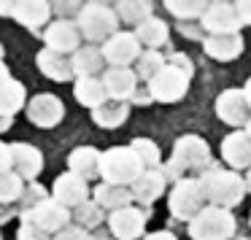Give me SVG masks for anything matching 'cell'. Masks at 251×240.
<instances>
[{
	"mask_svg": "<svg viewBox=\"0 0 251 240\" xmlns=\"http://www.w3.org/2000/svg\"><path fill=\"white\" fill-rule=\"evenodd\" d=\"M213 165L211 159V146L202 141L200 135H181L173 143V154L170 159L162 165V175L165 181H181V178H200L208 168Z\"/></svg>",
	"mask_w": 251,
	"mask_h": 240,
	"instance_id": "1",
	"label": "cell"
},
{
	"mask_svg": "<svg viewBox=\"0 0 251 240\" xmlns=\"http://www.w3.org/2000/svg\"><path fill=\"white\" fill-rule=\"evenodd\" d=\"M200 184H202V192H205L208 205L222 208V211H232L246 197V184L240 178V173H232V170L219 168V165H211L200 175Z\"/></svg>",
	"mask_w": 251,
	"mask_h": 240,
	"instance_id": "2",
	"label": "cell"
},
{
	"mask_svg": "<svg viewBox=\"0 0 251 240\" xmlns=\"http://www.w3.org/2000/svg\"><path fill=\"white\" fill-rule=\"evenodd\" d=\"M73 22L81 33V41H87L89 46H98V44L103 46L114 33H119V19L114 14V6L100 3V0L84 3Z\"/></svg>",
	"mask_w": 251,
	"mask_h": 240,
	"instance_id": "3",
	"label": "cell"
},
{
	"mask_svg": "<svg viewBox=\"0 0 251 240\" xmlns=\"http://www.w3.org/2000/svg\"><path fill=\"white\" fill-rule=\"evenodd\" d=\"M141 173H143V165L132 154L130 146H114L108 151H103V157H100V178H103V184L130 186Z\"/></svg>",
	"mask_w": 251,
	"mask_h": 240,
	"instance_id": "4",
	"label": "cell"
},
{
	"mask_svg": "<svg viewBox=\"0 0 251 240\" xmlns=\"http://www.w3.org/2000/svg\"><path fill=\"white\" fill-rule=\"evenodd\" d=\"M238 232L232 211L205 205L195 218L189 221V238L192 240H232Z\"/></svg>",
	"mask_w": 251,
	"mask_h": 240,
	"instance_id": "5",
	"label": "cell"
},
{
	"mask_svg": "<svg viewBox=\"0 0 251 240\" xmlns=\"http://www.w3.org/2000/svg\"><path fill=\"white\" fill-rule=\"evenodd\" d=\"M208 205L205 192H202L200 178H181L173 184L168 194V208H170V218L176 221H186L189 224L202 208Z\"/></svg>",
	"mask_w": 251,
	"mask_h": 240,
	"instance_id": "6",
	"label": "cell"
},
{
	"mask_svg": "<svg viewBox=\"0 0 251 240\" xmlns=\"http://www.w3.org/2000/svg\"><path fill=\"white\" fill-rule=\"evenodd\" d=\"M189 78H192L189 73H184L181 68L165 62L162 71L146 84V92L151 95V100H157V103H178V100H184V95L189 92Z\"/></svg>",
	"mask_w": 251,
	"mask_h": 240,
	"instance_id": "7",
	"label": "cell"
},
{
	"mask_svg": "<svg viewBox=\"0 0 251 240\" xmlns=\"http://www.w3.org/2000/svg\"><path fill=\"white\" fill-rule=\"evenodd\" d=\"M143 46L138 44V38L132 35V30H119L114 33L103 46H100V54H103L105 65L108 68H130L138 62Z\"/></svg>",
	"mask_w": 251,
	"mask_h": 240,
	"instance_id": "8",
	"label": "cell"
},
{
	"mask_svg": "<svg viewBox=\"0 0 251 240\" xmlns=\"http://www.w3.org/2000/svg\"><path fill=\"white\" fill-rule=\"evenodd\" d=\"M149 216H151V211L149 208H122V211H114L108 213V218H105V227H108V232L114 235V240H138L143 238V229H146V221Z\"/></svg>",
	"mask_w": 251,
	"mask_h": 240,
	"instance_id": "9",
	"label": "cell"
},
{
	"mask_svg": "<svg viewBox=\"0 0 251 240\" xmlns=\"http://www.w3.org/2000/svg\"><path fill=\"white\" fill-rule=\"evenodd\" d=\"M25 111H27V119L33 121L35 127H44V130H51V127H57L65 119V105H62V100L51 92H41V95H35V97H30L27 105H25Z\"/></svg>",
	"mask_w": 251,
	"mask_h": 240,
	"instance_id": "10",
	"label": "cell"
},
{
	"mask_svg": "<svg viewBox=\"0 0 251 240\" xmlns=\"http://www.w3.org/2000/svg\"><path fill=\"white\" fill-rule=\"evenodd\" d=\"M19 221H33L35 227H41L46 235H51V238H54L57 232H62V229L71 224V211H68V208H62L60 202H54L49 197V200H44L38 208H33L30 213H22V216H19Z\"/></svg>",
	"mask_w": 251,
	"mask_h": 240,
	"instance_id": "11",
	"label": "cell"
},
{
	"mask_svg": "<svg viewBox=\"0 0 251 240\" xmlns=\"http://www.w3.org/2000/svg\"><path fill=\"white\" fill-rule=\"evenodd\" d=\"M200 24L205 35H224V33H240V22L235 6L227 0H216V3H205V11L200 17Z\"/></svg>",
	"mask_w": 251,
	"mask_h": 240,
	"instance_id": "12",
	"label": "cell"
},
{
	"mask_svg": "<svg viewBox=\"0 0 251 240\" xmlns=\"http://www.w3.org/2000/svg\"><path fill=\"white\" fill-rule=\"evenodd\" d=\"M8 154H11V173H17L25 184H33L44 170V154L33 146V143H8Z\"/></svg>",
	"mask_w": 251,
	"mask_h": 240,
	"instance_id": "13",
	"label": "cell"
},
{
	"mask_svg": "<svg viewBox=\"0 0 251 240\" xmlns=\"http://www.w3.org/2000/svg\"><path fill=\"white\" fill-rule=\"evenodd\" d=\"M41 38H44L46 49L60 51V54H68V57L76 49H81V33H78L73 19H57V22H51L41 33Z\"/></svg>",
	"mask_w": 251,
	"mask_h": 240,
	"instance_id": "14",
	"label": "cell"
},
{
	"mask_svg": "<svg viewBox=\"0 0 251 240\" xmlns=\"http://www.w3.org/2000/svg\"><path fill=\"white\" fill-rule=\"evenodd\" d=\"M100 84L105 89V97L119 103H130L138 92V76L132 68H108L100 73Z\"/></svg>",
	"mask_w": 251,
	"mask_h": 240,
	"instance_id": "15",
	"label": "cell"
},
{
	"mask_svg": "<svg viewBox=\"0 0 251 240\" xmlns=\"http://www.w3.org/2000/svg\"><path fill=\"white\" fill-rule=\"evenodd\" d=\"M216 116L235 130L246 127V121L251 119V108L243 97V89H224L216 97Z\"/></svg>",
	"mask_w": 251,
	"mask_h": 240,
	"instance_id": "16",
	"label": "cell"
},
{
	"mask_svg": "<svg viewBox=\"0 0 251 240\" xmlns=\"http://www.w3.org/2000/svg\"><path fill=\"white\" fill-rule=\"evenodd\" d=\"M51 200L60 202L68 211H73V208L81 205L84 200H89V186L84 178H78V175H73L71 170H68V173L57 175L54 184H51Z\"/></svg>",
	"mask_w": 251,
	"mask_h": 240,
	"instance_id": "17",
	"label": "cell"
},
{
	"mask_svg": "<svg viewBox=\"0 0 251 240\" xmlns=\"http://www.w3.org/2000/svg\"><path fill=\"white\" fill-rule=\"evenodd\" d=\"M165 186H168V181H165L162 170H143V173L130 184L132 202H138L141 208H149V211H151V205L165 194Z\"/></svg>",
	"mask_w": 251,
	"mask_h": 240,
	"instance_id": "18",
	"label": "cell"
},
{
	"mask_svg": "<svg viewBox=\"0 0 251 240\" xmlns=\"http://www.w3.org/2000/svg\"><path fill=\"white\" fill-rule=\"evenodd\" d=\"M11 17L17 19L22 27L33 30L41 38L44 24L51 19V3H46V0H22V3H11Z\"/></svg>",
	"mask_w": 251,
	"mask_h": 240,
	"instance_id": "19",
	"label": "cell"
},
{
	"mask_svg": "<svg viewBox=\"0 0 251 240\" xmlns=\"http://www.w3.org/2000/svg\"><path fill=\"white\" fill-rule=\"evenodd\" d=\"M222 159L227 162V168L232 173H240V170L251 168V138L246 135L243 130L229 132L222 141Z\"/></svg>",
	"mask_w": 251,
	"mask_h": 240,
	"instance_id": "20",
	"label": "cell"
},
{
	"mask_svg": "<svg viewBox=\"0 0 251 240\" xmlns=\"http://www.w3.org/2000/svg\"><path fill=\"white\" fill-rule=\"evenodd\" d=\"M202 49L216 62H232L243 54V35L240 33H224V35H205Z\"/></svg>",
	"mask_w": 251,
	"mask_h": 240,
	"instance_id": "21",
	"label": "cell"
},
{
	"mask_svg": "<svg viewBox=\"0 0 251 240\" xmlns=\"http://www.w3.org/2000/svg\"><path fill=\"white\" fill-rule=\"evenodd\" d=\"M35 65H38V71L44 73L46 78H51V81H57V84H65V81H73V78H76V73H73V68H71V57L60 54V51H51V49H46V46L35 54Z\"/></svg>",
	"mask_w": 251,
	"mask_h": 240,
	"instance_id": "22",
	"label": "cell"
},
{
	"mask_svg": "<svg viewBox=\"0 0 251 240\" xmlns=\"http://www.w3.org/2000/svg\"><path fill=\"white\" fill-rule=\"evenodd\" d=\"M100 157H103V151H100V148H95V146H78V148H73V151L68 154V170L89 184V181L100 178Z\"/></svg>",
	"mask_w": 251,
	"mask_h": 240,
	"instance_id": "23",
	"label": "cell"
},
{
	"mask_svg": "<svg viewBox=\"0 0 251 240\" xmlns=\"http://www.w3.org/2000/svg\"><path fill=\"white\" fill-rule=\"evenodd\" d=\"M71 68L76 78H98L105 68V60L100 54V46H81L71 54Z\"/></svg>",
	"mask_w": 251,
	"mask_h": 240,
	"instance_id": "24",
	"label": "cell"
},
{
	"mask_svg": "<svg viewBox=\"0 0 251 240\" xmlns=\"http://www.w3.org/2000/svg\"><path fill=\"white\" fill-rule=\"evenodd\" d=\"M132 35L138 38V44H141L143 49L159 51V46L168 44L170 27H168V22H165V19H159V17H149L146 22H141L135 30H132Z\"/></svg>",
	"mask_w": 251,
	"mask_h": 240,
	"instance_id": "25",
	"label": "cell"
},
{
	"mask_svg": "<svg viewBox=\"0 0 251 240\" xmlns=\"http://www.w3.org/2000/svg\"><path fill=\"white\" fill-rule=\"evenodd\" d=\"M92 202H98L103 211L114 213L122 211V208H130L132 205V194H130V186H114V184H98L92 192Z\"/></svg>",
	"mask_w": 251,
	"mask_h": 240,
	"instance_id": "26",
	"label": "cell"
},
{
	"mask_svg": "<svg viewBox=\"0 0 251 240\" xmlns=\"http://www.w3.org/2000/svg\"><path fill=\"white\" fill-rule=\"evenodd\" d=\"M130 116V103H119V100H105L103 105L92 111V121L103 130H116L122 127Z\"/></svg>",
	"mask_w": 251,
	"mask_h": 240,
	"instance_id": "27",
	"label": "cell"
},
{
	"mask_svg": "<svg viewBox=\"0 0 251 240\" xmlns=\"http://www.w3.org/2000/svg\"><path fill=\"white\" fill-rule=\"evenodd\" d=\"M27 105V89H25L22 81L11 78L0 87V116H6V119H14V114Z\"/></svg>",
	"mask_w": 251,
	"mask_h": 240,
	"instance_id": "28",
	"label": "cell"
},
{
	"mask_svg": "<svg viewBox=\"0 0 251 240\" xmlns=\"http://www.w3.org/2000/svg\"><path fill=\"white\" fill-rule=\"evenodd\" d=\"M114 14L119 22L138 27L154 14V3H149V0H119V3H114Z\"/></svg>",
	"mask_w": 251,
	"mask_h": 240,
	"instance_id": "29",
	"label": "cell"
},
{
	"mask_svg": "<svg viewBox=\"0 0 251 240\" xmlns=\"http://www.w3.org/2000/svg\"><path fill=\"white\" fill-rule=\"evenodd\" d=\"M73 95H76V100L89 111H95L98 105H103L105 100H108L103 84H100V76L98 78H76V81H73Z\"/></svg>",
	"mask_w": 251,
	"mask_h": 240,
	"instance_id": "30",
	"label": "cell"
},
{
	"mask_svg": "<svg viewBox=\"0 0 251 240\" xmlns=\"http://www.w3.org/2000/svg\"><path fill=\"white\" fill-rule=\"evenodd\" d=\"M71 218L76 221V227L87 229V232H95L98 227H103V221H105V211L98 205V202L84 200L81 205H76V208L71 211Z\"/></svg>",
	"mask_w": 251,
	"mask_h": 240,
	"instance_id": "31",
	"label": "cell"
},
{
	"mask_svg": "<svg viewBox=\"0 0 251 240\" xmlns=\"http://www.w3.org/2000/svg\"><path fill=\"white\" fill-rule=\"evenodd\" d=\"M132 154L141 159L143 170H159L162 168V154H159V146L151 141V138H135L130 143Z\"/></svg>",
	"mask_w": 251,
	"mask_h": 240,
	"instance_id": "32",
	"label": "cell"
},
{
	"mask_svg": "<svg viewBox=\"0 0 251 240\" xmlns=\"http://www.w3.org/2000/svg\"><path fill=\"white\" fill-rule=\"evenodd\" d=\"M165 8L176 17V22H200L205 3L202 0H168Z\"/></svg>",
	"mask_w": 251,
	"mask_h": 240,
	"instance_id": "33",
	"label": "cell"
},
{
	"mask_svg": "<svg viewBox=\"0 0 251 240\" xmlns=\"http://www.w3.org/2000/svg\"><path fill=\"white\" fill-rule=\"evenodd\" d=\"M162 68H165V54L151 51V49H143L141 57H138V62H135V76H138V81L149 84Z\"/></svg>",
	"mask_w": 251,
	"mask_h": 240,
	"instance_id": "34",
	"label": "cell"
},
{
	"mask_svg": "<svg viewBox=\"0 0 251 240\" xmlns=\"http://www.w3.org/2000/svg\"><path fill=\"white\" fill-rule=\"evenodd\" d=\"M25 181L17 173H0V205H14V202L22 197Z\"/></svg>",
	"mask_w": 251,
	"mask_h": 240,
	"instance_id": "35",
	"label": "cell"
},
{
	"mask_svg": "<svg viewBox=\"0 0 251 240\" xmlns=\"http://www.w3.org/2000/svg\"><path fill=\"white\" fill-rule=\"evenodd\" d=\"M44 200H49V192L44 189L41 184H25V189H22V197L17 200V211H19V216L22 213H30L33 208H38Z\"/></svg>",
	"mask_w": 251,
	"mask_h": 240,
	"instance_id": "36",
	"label": "cell"
},
{
	"mask_svg": "<svg viewBox=\"0 0 251 240\" xmlns=\"http://www.w3.org/2000/svg\"><path fill=\"white\" fill-rule=\"evenodd\" d=\"M17 240H51V235H46L41 227H35L33 221H19Z\"/></svg>",
	"mask_w": 251,
	"mask_h": 240,
	"instance_id": "37",
	"label": "cell"
},
{
	"mask_svg": "<svg viewBox=\"0 0 251 240\" xmlns=\"http://www.w3.org/2000/svg\"><path fill=\"white\" fill-rule=\"evenodd\" d=\"M176 30H178V35H184V38L189 41H205V30H202L200 22H176Z\"/></svg>",
	"mask_w": 251,
	"mask_h": 240,
	"instance_id": "38",
	"label": "cell"
},
{
	"mask_svg": "<svg viewBox=\"0 0 251 240\" xmlns=\"http://www.w3.org/2000/svg\"><path fill=\"white\" fill-rule=\"evenodd\" d=\"M51 240H92V232L76 227V224H68V227L62 229V232H57Z\"/></svg>",
	"mask_w": 251,
	"mask_h": 240,
	"instance_id": "39",
	"label": "cell"
},
{
	"mask_svg": "<svg viewBox=\"0 0 251 240\" xmlns=\"http://www.w3.org/2000/svg\"><path fill=\"white\" fill-rule=\"evenodd\" d=\"M165 62H168V65L181 68V71H184V73H189V76H195V65H192L189 54H184V51H170V54L165 57Z\"/></svg>",
	"mask_w": 251,
	"mask_h": 240,
	"instance_id": "40",
	"label": "cell"
},
{
	"mask_svg": "<svg viewBox=\"0 0 251 240\" xmlns=\"http://www.w3.org/2000/svg\"><path fill=\"white\" fill-rule=\"evenodd\" d=\"M232 6H235V14H238L240 27H243V24H251V0H238Z\"/></svg>",
	"mask_w": 251,
	"mask_h": 240,
	"instance_id": "41",
	"label": "cell"
},
{
	"mask_svg": "<svg viewBox=\"0 0 251 240\" xmlns=\"http://www.w3.org/2000/svg\"><path fill=\"white\" fill-rule=\"evenodd\" d=\"M11 170V154H8V143L0 141V173Z\"/></svg>",
	"mask_w": 251,
	"mask_h": 240,
	"instance_id": "42",
	"label": "cell"
},
{
	"mask_svg": "<svg viewBox=\"0 0 251 240\" xmlns=\"http://www.w3.org/2000/svg\"><path fill=\"white\" fill-rule=\"evenodd\" d=\"M143 240H178L170 229H159V232H151V235H143Z\"/></svg>",
	"mask_w": 251,
	"mask_h": 240,
	"instance_id": "43",
	"label": "cell"
},
{
	"mask_svg": "<svg viewBox=\"0 0 251 240\" xmlns=\"http://www.w3.org/2000/svg\"><path fill=\"white\" fill-rule=\"evenodd\" d=\"M130 103H135V105H149V103H151V95L146 92V87H143V89H138V92L132 95Z\"/></svg>",
	"mask_w": 251,
	"mask_h": 240,
	"instance_id": "44",
	"label": "cell"
},
{
	"mask_svg": "<svg viewBox=\"0 0 251 240\" xmlns=\"http://www.w3.org/2000/svg\"><path fill=\"white\" fill-rule=\"evenodd\" d=\"M92 240H114V235L108 232V227H98L92 232Z\"/></svg>",
	"mask_w": 251,
	"mask_h": 240,
	"instance_id": "45",
	"label": "cell"
},
{
	"mask_svg": "<svg viewBox=\"0 0 251 240\" xmlns=\"http://www.w3.org/2000/svg\"><path fill=\"white\" fill-rule=\"evenodd\" d=\"M6 81H11V71H8V65H6V62L0 60V87H3Z\"/></svg>",
	"mask_w": 251,
	"mask_h": 240,
	"instance_id": "46",
	"label": "cell"
},
{
	"mask_svg": "<svg viewBox=\"0 0 251 240\" xmlns=\"http://www.w3.org/2000/svg\"><path fill=\"white\" fill-rule=\"evenodd\" d=\"M14 127V119H6V116H0V135H3V132H8Z\"/></svg>",
	"mask_w": 251,
	"mask_h": 240,
	"instance_id": "47",
	"label": "cell"
},
{
	"mask_svg": "<svg viewBox=\"0 0 251 240\" xmlns=\"http://www.w3.org/2000/svg\"><path fill=\"white\" fill-rule=\"evenodd\" d=\"M0 17H11V3L8 0H0Z\"/></svg>",
	"mask_w": 251,
	"mask_h": 240,
	"instance_id": "48",
	"label": "cell"
},
{
	"mask_svg": "<svg viewBox=\"0 0 251 240\" xmlns=\"http://www.w3.org/2000/svg\"><path fill=\"white\" fill-rule=\"evenodd\" d=\"M243 97H246V103H249V108H251V78L246 81V87H243Z\"/></svg>",
	"mask_w": 251,
	"mask_h": 240,
	"instance_id": "49",
	"label": "cell"
},
{
	"mask_svg": "<svg viewBox=\"0 0 251 240\" xmlns=\"http://www.w3.org/2000/svg\"><path fill=\"white\" fill-rule=\"evenodd\" d=\"M243 184H246V194H251V168H249V173H246Z\"/></svg>",
	"mask_w": 251,
	"mask_h": 240,
	"instance_id": "50",
	"label": "cell"
},
{
	"mask_svg": "<svg viewBox=\"0 0 251 240\" xmlns=\"http://www.w3.org/2000/svg\"><path fill=\"white\" fill-rule=\"evenodd\" d=\"M243 132H246V135H249V138H251V119H249V121H246V127H243Z\"/></svg>",
	"mask_w": 251,
	"mask_h": 240,
	"instance_id": "51",
	"label": "cell"
},
{
	"mask_svg": "<svg viewBox=\"0 0 251 240\" xmlns=\"http://www.w3.org/2000/svg\"><path fill=\"white\" fill-rule=\"evenodd\" d=\"M3 54H6V49H3V44H0V60H3Z\"/></svg>",
	"mask_w": 251,
	"mask_h": 240,
	"instance_id": "52",
	"label": "cell"
},
{
	"mask_svg": "<svg viewBox=\"0 0 251 240\" xmlns=\"http://www.w3.org/2000/svg\"><path fill=\"white\" fill-rule=\"evenodd\" d=\"M0 240H3V232H0Z\"/></svg>",
	"mask_w": 251,
	"mask_h": 240,
	"instance_id": "53",
	"label": "cell"
},
{
	"mask_svg": "<svg viewBox=\"0 0 251 240\" xmlns=\"http://www.w3.org/2000/svg\"><path fill=\"white\" fill-rule=\"evenodd\" d=\"M238 240H246V238H238Z\"/></svg>",
	"mask_w": 251,
	"mask_h": 240,
	"instance_id": "54",
	"label": "cell"
},
{
	"mask_svg": "<svg viewBox=\"0 0 251 240\" xmlns=\"http://www.w3.org/2000/svg\"><path fill=\"white\" fill-rule=\"evenodd\" d=\"M249 224H251V216H249Z\"/></svg>",
	"mask_w": 251,
	"mask_h": 240,
	"instance_id": "55",
	"label": "cell"
}]
</instances>
